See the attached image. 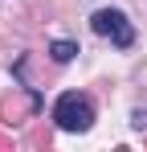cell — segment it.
Segmentation results:
<instances>
[{"mask_svg": "<svg viewBox=\"0 0 147 152\" xmlns=\"http://www.w3.org/2000/svg\"><path fill=\"white\" fill-rule=\"evenodd\" d=\"M53 119H57L61 132H86V127L94 124V107H90L86 95H74V91H70V95H61V99H57Z\"/></svg>", "mask_w": 147, "mask_h": 152, "instance_id": "cell-1", "label": "cell"}, {"mask_svg": "<svg viewBox=\"0 0 147 152\" xmlns=\"http://www.w3.org/2000/svg\"><path fill=\"white\" fill-rule=\"evenodd\" d=\"M90 25H94L98 37H110L119 50H127V45L135 41V29H131V21L122 17L119 8H102V12H94V17H90Z\"/></svg>", "mask_w": 147, "mask_h": 152, "instance_id": "cell-2", "label": "cell"}, {"mask_svg": "<svg viewBox=\"0 0 147 152\" xmlns=\"http://www.w3.org/2000/svg\"><path fill=\"white\" fill-rule=\"evenodd\" d=\"M0 152H12V136H4V132H0Z\"/></svg>", "mask_w": 147, "mask_h": 152, "instance_id": "cell-6", "label": "cell"}, {"mask_svg": "<svg viewBox=\"0 0 147 152\" xmlns=\"http://www.w3.org/2000/svg\"><path fill=\"white\" fill-rule=\"evenodd\" d=\"M74 53H78L74 41H53V62H70Z\"/></svg>", "mask_w": 147, "mask_h": 152, "instance_id": "cell-4", "label": "cell"}, {"mask_svg": "<svg viewBox=\"0 0 147 152\" xmlns=\"http://www.w3.org/2000/svg\"><path fill=\"white\" fill-rule=\"evenodd\" d=\"M29 148H49V132L45 127H37V132L29 136Z\"/></svg>", "mask_w": 147, "mask_h": 152, "instance_id": "cell-5", "label": "cell"}, {"mask_svg": "<svg viewBox=\"0 0 147 152\" xmlns=\"http://www.w3.org/2000/svg\"><path fill=\"white\" fill-rule=\"evenodd\" d=\"M37 107H41V95H4L0 99V119L4 124H17V119H24V115H37Z\"/></svg>", "mask_w": 147, "mask_h": 152, "instance_id": "cell-3", "label": "cell"}]
</instances>
